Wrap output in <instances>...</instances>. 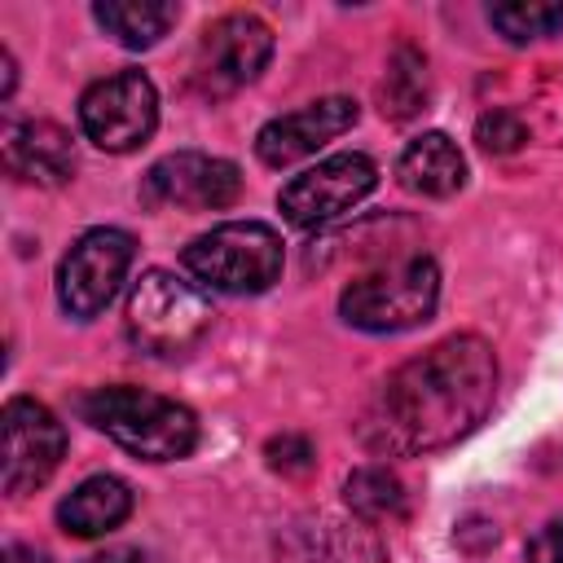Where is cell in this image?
<instances>
[{
  "mask_svg": "<svg viewBox=\"0 0 563 563\" xmlns=\"http://www.w3.org/2000/svg\"><path fill=\"white\" fill-rule=\"evenodd\" d=\"M435 299H440L435 260L422 251H409V255H396V260L352 277L339 295V312L356 330L396 334V330L422 325L435 312Z\"/></svg>",
  "mask_w": 563,
  "mask_h": 563,
  "instance_id": "obj_3",
  "label": "cell"
},
{
  "mask_svg": "<svg viewBox=\"0 0 563 563\" xmlns=\"http://www.w3.org/2000/svg\"><path fill=\"white\" fill-rule=\"evenodd\" d=\"M84 563H158V559L145 554V550H136V545H110V550H101V554H92Z\"/></svg>",
  "mask_w": 563,
  "mask_h": 563,
  "instance_id": "obj_23",
  "label": "cell"
},
{
  "mask_svg": "<svg viewBox=\"0 0 563 563\" xmlns=\"http://www.w3.org/2000/svg\"><path fill=\"white\" fill-rule=\"evenodd\" d=\"M0 422H4V493L9 497L35 493L57 471L66 453V431L53 418V409H44L31 396H13Z\"/></svg>",
  "mask_w": 563,
  "mask_h": 563,
  "instance_id": "obj_11",
  "label": "cell"
},
{
  "mask_svg": "<svg viewBox=\"0 0 563 563\" xmlns=\"http://www.w3.org/2000/svg\"><path fill=\"white\" fill-rule=\"evenodd\" d=\"M343 497H347L352 515H361L365 523L400 519L405 515V484L387 466H361V471H352L347 484H343Z\"/></svg>",
  "mask_w": 563,
  "mask_h": 563,
  "instance_id": "obj_17",
  "label": "cell"
},
{
  "mask_svg": "<svg viewBox=\"0 0 563 563\" xmlns=\"http://www.w3.org/2000/svg\"><path fill=\"white\" fill-rule=\"evenodd\" d=\"M528 563H563V519H554L528 537Z\"/></svg>",
  "mask_w": 563,
  "mask_h": 563,
  "instance_id": "obj_22",
  "label": "cell"
},
{
  "mask_svg": "<svg viewBox=\"0 0 563 563\" xmlns=\"http://www.w3.org/2000/svg\"><path fill=\"white\" fill-rule=\"evenodd\" d=\"M273 57V31L255 13H224L216 18L198 48H194V88L202 97H229L246 88Z\"/></svg>",
  "mask_w": 563,
  "mask_h": 563,
  "instance_id": "obj_8",
  "label": "cell"
},
{
  "mask_svg": "<svg viewBox=\"0 0 563 563\" xmlns=\"http://www.w3.org/2000/svg\"><path fill=\"white\" fill-rule=\"evenodd\" d=\"M475 141H479V150H488V154H515V150L528 141V128H523V119H519L515 110H488V114H479V123H475Z\"/></svg>",
  "mask_w": 563,
  "mask_h": 563,
  "instance_id": "obj_20",
  "label": "cell"
},
{
  "mask_svg": "<svg viewBox=\"0 0 563 563\" xmlns=\"http://www.w3.org/2000/svg\"><path fill=\"white\" fill-rule=\"evenodd\" d=\"M79 413L84 422L106 431L119 449L145 462H176V457H189L198 444L194 409L145 387H128V383L92 387L79 396Z\"/></svg>",
  "mask_w": 563,
  "mask_h": 563,
  "instance_id": "obj_2",
  "label": "cell"
},
{
  "mask_svg": "<svg viewBox=\"0 0 563 563\" xmlns=\"http://www.w3.org/2000/svg\"><path fill=\"white\" fill-rule=\"evenodd\" d=\"M211 317L216 312L194 282H185L167 268H150L136 277V286L128 295L123 330H128L132 347H141L145 356L176 361L211 330Z\"/></svg>",
  "mask_w": 563,
  "mask_h": 563,
  "instance_id": "obj_5",
  "label": "cell"
},
{
  "mask_svg": "<svg viewBox=\"0 0 563 563\" xmlns=\"http://www.w3.org/2000/svg\"><path fill=\"white\" fill-rule=\"evenodd\" d=\"M282 238L264 220H224L185 246L189 277L220 295H260L282 277Z\"/></svg>",
  "mask_w": 563,
  "mask_h": 563,
  "instance_id": "obj_4",
  "label": "cell"
},
{
  "mask_svg": "<svg viewBox=\"0 0 563 563\" xmlns=\"http://www.w3.org/2000/svg\"><path fill=\"white\" fill-rule=\"evenodd\" d=\"M132 255H136V242L132 233L123 229H88L57 264V303L88 321L97 312L110 308V299L119 295L128 268H132Z\"/></svg>",
  "mask_w": 563,
  "mask_h": 563,
  "instance_id": "obj_7",
  "label": "cell"
},
{
  "mask_svg": "<svg viewBox=\"0 0 563 563\" xmlns=\"http://www.w3.org/2000/svg\"><path fill=\"white\" fill-rule=\"evenodd\" d=\"M497 396V356L479 334H453L383 378L356 435L378 457L435 453L471 435Z\"/></svg>",
  "mask_w": 563,
  "mask_h": 563,
  "instance_id": "obj_1",
  "label": "cell"
},
{
  "mask_svg": "<svg viewBox=\"0 0 563 563\" xmlns=\"http://www.w3.org/2000/svg\"><path fill=\"white\" fill-rule=\"evenodd\" d=\"M4 563H48V554L35 550V545H18V541H13V545L4 550Z\"/></svg>",
  "mask_w": 563,
  "mask_h": 563,
  "instance_id": "obj_24",
  "label": "cell"
},
{
  "mask_svg": "<svg viewBox=\"0 0 563 563\" xmlns=\"http://www.w3.org/2000/svg\"><path fill=\"white\" fill-rule=\"evenodd\" d=\"M374 185H378V167H374L365 154L347 150V154H330V158H321L317 167L299 172V176L282 189L277 207H282V216H286L290 224L317 229V224L339 220L343 211H352Z\"/></svg>",
  "mask_w": 563,
  "mask_h": 563,
  "instance_id": "obj_9",
  "label": "cell"
},
{
  "mask_svg": "<svg viewBox=\"0 0 563 563\" xmlns=\"http://www.w3.org/2000/svg\"><path fill=\"white\" fill-rule=\"evenodd\" d=\"M132 515V488L119 475H92L62 497L57 519L70 537H106Z\"/></svg>",
  "mask_w": 563,
  "mask_h": 563,
  "instance_id": "obj_15",
  "label": "cell"
},
{
  "mask_svg": "<svg viewBox=\"0 0 563 563\" xmlns=\"http://www.w3.org/2000/svg\"><path fill=\"white\" fill-rule=\"evenodd\" d=\"M427 101V62L413 48H396L387 79H383V114L409 119Z\"/></svg>",
  "mask_w": 563,
  "mask_h": 563,
  "instance_id": "obj_19",
  "label": "cell"
},
{
  "mask_svg": "<svg viewBox=\"0 0 563 563\" xmlns=\"http://www.w3.org/2000/svg\"><path fill=\"white\" fill-rule=\"evenodd\" d=\"M158 123V92L141 70H114L84 88L79 128L106 154H128L150 141Z\"/></svg>",
  "mask_w": 563,
  "mask_h": 563,
  "instance_id": "obj_6",
  "label": "cell"
},
{
  "mask_svg": "<svg viewBox=\"0 0 563 563\" xmlns=\"http://www.w3.org/2000/svg\"><path fill=\"white\" fill-rule=\"evenodd\" d=\"M352 123H356V101L352 97H321V101H308L290 114L268 119L255 136V154L268 167H290V163L317 154L325 141L343 136Z\"/></svg>",
  "mask_w": 563,
  "mask_h": 563,
  "instance_id": "obj_12",
  "label": "cell"
},
{
  "mask_svg": "<svg viewBox=\"0 0 563 563\" xmlns=\"http://www.w3.org/2000/svg\"><path fill=\"white\" fill-rule=\"evenodd\" d=\"M242 194V176L229 158L216 154H198V150H180L158 158L145 176H141V202L145 207H189V211H220L229 202H238Z\"/></svg>",
  "mask_w": 563,
  "mask_h": 563,
  "instance_id": "obj_10",
  "label": "cell"
},
{
  "mask_svg": "<svg viewBox=\"0 0 563 563\" xmlns=\"http://www.w3.org/2000/svg\"><path fill=\"white\" fill-rule=\"evenodd\" d=\"M4 167L9 176L26 185L57 189L75 176V145L70 132L57 128L53 119H22L4 128Z\"/></svg>",
  "mask_w": 563,
  "mask_h": 563,
  "instance_id": "obj_13",
  "label": "cell"
},
{
  "mask_svg": "<svg viewBox=\"0 0 563 563\" xmlns=\"http://www.w3.org/2000/svg\"><path fill=\"white\" fill-rule=\"evenodd\" d=\"M312 444L303 440V435H282V440H268V462L277 466V471H286V475H299V471H308L312 466Z\"/></svg>",
  "mask_w": 563,
  "mask_h": 563,
  "instance_id": "obj_21",
  "label": "cell"
},
{
  "mask_svg": "<svg viewBox=\"0 0 563 563\" xmlns=\"http://www.w3.org/2000/svg\"><path fill=\"white\" fill-rule=\"evenodd\" d=\"M396 176H400V185L409 194L449 198V194H457L466 185V158L444 132H422L418 141L405 145V154L396 163Z\"/></svg>",
  "mask_w": 563,
  "mask_h": 563,
  "instance_id": "obj_14",
  "label": "cell"
},
{
  "mask_svg": "<svg viewBox=\"0 0 563 563\" xmlns=\"http://www.w3.org/2000/svg\"><path fill=\"white\" fill-rule=\"evenodd\" d=\"M92 18L123 48H150L176 26L180 9L172 0H101L92 4Z\"/></svg>",
  "mask_w": 563,
  "mask_h": 563,
  "instance_id": "obj_16",
  "label": "cell"
},
{
  "mask_svg": "<svg viewBox=\"0 0 563 563\" xmlns=\"http://www.w3.org/2000/svg\"><path fill=\"white\" fill-rule=\"evenodd\" d=\"M488 22L510 44H528V40L554 35L563 26V0H506V4H488Z\"/></svg>",
  "mask_w": 563,
  "mask_h": 563,
  "instance_id": "obj_18",
  "label": "cell"
}]
</instances>
